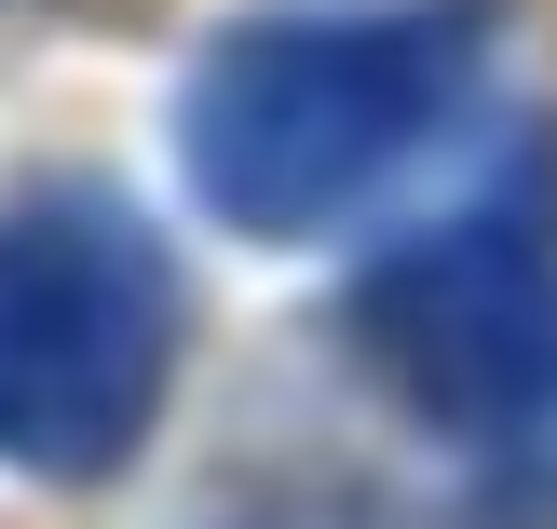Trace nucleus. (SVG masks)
<instances>
[{
	"instance_id": "1",
	"label": "nucleus",
	"mask_w": 557,
	"mask_h": 529,
	"mask_svg": "<svg viewBox=\"0 0 557 529\" xmlns=\"http://www.w3.org/2000/svg\"><path fill=\"white\" fill-rule=\"evenodd\" d=\"M490 68V0H368V14H259L218 27L177 81L190 204L245 244L341 231L462 123Z\"/></svg>"
},
{
	"instance_id": "2",
	"label": "nucleus",
	"mask_w": 557,
	"mask_h": 529,
	"mask_svg": "<svg viewBox=\"0 0 557 529\" xmlns=\"http://www.w3.org/2000/svg\"><path fill=\"white\" fill-rule=\"evenodd\" d=\"M341 340L422 434L462 449V529H557V150L462 190L354 272Z\"/></svg>"
},
{
	"instance_id": "3",
	"label": "nucleus",
	"mask_w": 557,
	"mask_h": 529,
	"mask_svg": "<svg viewBox=\"0 0 557 529\" xmlns=\"http://www.w3.org/2000/svg\"><path fill=\"white\" fill-rule=\"evenodd\" d=\"M177 380V259L123 190H14L0 204V462L96 489L150 449Z\"/></svg>"
}]
</instances>
